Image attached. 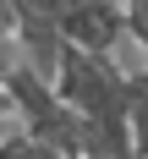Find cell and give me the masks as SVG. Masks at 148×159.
Returning a JSON list of instances; mask_svg holds the SVG:
<instances>
[{
  "label": "cell",
  "mask_w": 148,
  "mask_h": 159,
  "mask_svg": "<svg viewBox=\"0 0 148 159\" xmlns=\"http://www.w3.org/2000/svg\"><path fill=\"white\" fill-rule=\"evenodd\" d=\"M0 159H71V154H61L55 143H44V137H33V132L22 126L16 137H6V143H0Z\"/></svg>",
  "instance_id": "cell-4"
},
{
  "label": "cell",
  "mask_w": 148,
  "mask_h": 159,
  "mask_svg": "<svg viewBox=\"0 0 148 159\" xmlns=\"http://www.w3.org/2000/svg\"><path fill=\"white\" fill-rule=\"evenodd\" d=\"M126 115H132V148L137 159H148V71L126 77Z\"/></svg>",
  "instance_id": "cell-3"
},
{
  "label": "cell",
  "mask_w": 148,
  "mask_h": 159,
  "mask_svg": "<svg viewBox=\"0 0 148 159\" xmlns=\"http://www.w3.org/2000/svg\"><path fill=\"white\" fill-rule=\"evenodd\" d=\"M16 132H22V110H16V93L0 82V143H6V137H16Z\"/></svg>",
  "instance_id": "cell-5"
},
{
  "label": "cell",
  "mask_w": 148,
  "mask_h": 159,
  "mask_svg": "<svg viewBox=\"0 0 148 159\" xmlns=\"http://www.w3.org/2000/svg\"><path fill=\"white\" fill-rule=\"evenodd\" d=\"M28 11H38L44 22L61 28V39L71 49H88V55H104L121 71H148V55L132 39L126 22V0H22Z\"/></svg>",
  "instance_id": "cell-2"
},
{
  "label": "cell",
  "mask_w": 148,
  "mask_h": 159,
  "mask_svg": "<svg viewBox=\"0 0 148 159\" xmlns=\"http://www.w3.org/2000/svg\"><path fill=\"white\" fill-rule=\"evenodd\" d=\"M55 93H61L104 143L137 154V148H132V115H126V71L115 61L88 55V49H66L61 77H55Z\"/></svg>",
  "instance_id": "cell-1"
},
{
  "label": "cell",
  "mask_w": 148,
  "mask_h": 159,
  "mask_svg": "<svg viewBox=\"0 0 148 159\" xmlns=\"http://www.w3.org/2000/svg\"><path fill=\"white\" fill-rule=\"evenodd\" d=\"M126 22H132V39H137V49L148 55V0H126Z\"/></svg>",
  "instance_id": "cell-6"
}]
</instances>
